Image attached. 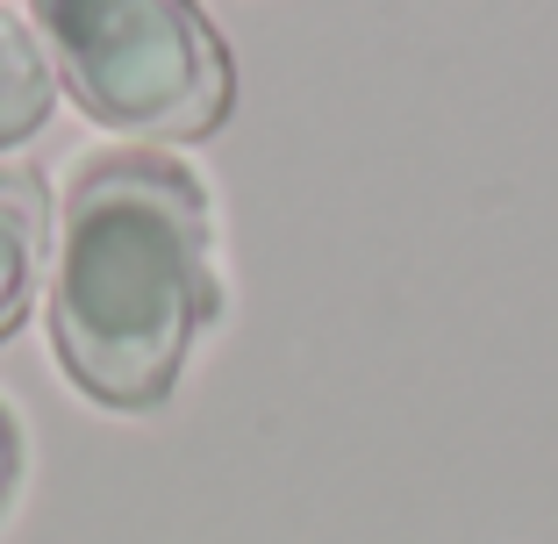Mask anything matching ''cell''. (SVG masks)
Masks as SVG:
<instances>
[{
    "mask_svg": "<svg viewBox=\"0 0 558 544\" xmlns=\"http://www.w3.org/2000/svg\"><path fill=\"white\" fill-rule=\"evenodd\" d=\"M222 309L208 194L165 150H100L72 172L50 230V337L108 409H158Z\"/></svg>",
    "mask_w": 558,
    "mask_h": 544,
    "instance_id": "cell-1",
    "label": "cell"
},
{
    "mask_svg": "<svg viewBox=\"0 0 558 544\" xmlns=\"http://www.w3.org/2000/svg\"><path fill=\"white\" fill-rule=\"evenodd\" d=\"M44 58L94 122L194 144L236 100L230 44L194 0H29Z\"/></svg>",
    "mask_w": 558,
    "mask_h": 544,
    "instance_id": "cell-2",
    "label": "cell"
},
{
    "mask_svg": "<svg viewBox=\"0 0 558 544\" xmlns=\"http://www.w3.org/2000/svg\"><path fill=\"white\" fill-rule=\"evenodd\" d=\"M50 280V194L36 172L0 166V344L22 330Z\"/></svg>",
    "mask_w": 558,
    "mask_h": 544,
    "instance_id": "cell-3",
    "label": "cell"
},
{
    "mask_svg": "<svg viewBox=\"0 0 558 544\" xmlns=\"http://www.w3.org/2000/svg\"><path fill=\"white\" fill-rule=\"evenodd\" d=\"M50 94H58V72H50L44 44L29 36V22L0 8V144H22L50 116Z\"/></svg>",
    "mask_w": 558,
    "mask_h": 544,
    "instance_id": "cell-4",
    "label": "cell"
},
{
    "mask_svg": "<svg viewBox=\"0 0 558 544\" xmlns=\"http://www.w3.org/2000/svg\"><path fill=\"white\" fill-rule=\"evenodd\" d=\"M15 466H22V430H15V415L0 409V501L15 487Z\"/></svg>",
    "mask_w": 558,
    "mask_h": 544,
    "instance_id": "cell-5",
    "label": "cell"
}]
</instances>
